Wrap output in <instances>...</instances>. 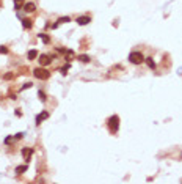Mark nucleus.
I'll return each mask as SVG.
<instances>
[{
  "mask_svg": "<svg viewBox=\"0 0 182 184\" xmlns=\"http://www.w3.org/2000/svg\"><path fill=\"white\" fill-rule=\"evenodd\" d=\"M33 74H35L36 79H41V80H47V79L50 77V72H49L47 69H42V68H36V69L33 71Z\"/></svg>",
  "mask_w": 182,
  "mask_h": 184,
  "instance_id": "nucleus-3",
  "label": "nucleus"
},
{
  "mask_svg": "<svg viewBox=\"0 0 182 184\" xmlns=\"http://www.w3.org/2000/svg\"><path fill=\"white\" fill-rule=\"evenodd\" d=\"M68 69H69V65H66L64 68H61V74H63V76H66V71H68Z\"/></svg>",
  "mask_w": 182,
  "mask_h": 184,
  "instance_id": "nucleus-18",
  "label": "nucleus"
},
{
  "mask_svg": "<svg viewBox=\"0 0 182 184\" xmlns=\"http://www.w3.org/2000/svg\"><path fill=\"white\" fill-rule=\"evenodd\" d=\"M129 60L134 63V65H140L141 61H145V57H143V54L141 52H130L129 54Z\"/></svg>",
  "mask_w": 182,
  "mask_h": 184,
  "instance_id": "nucleus-2",
  "label": "nucleus"
},
{
  "mask_svg": "<svg viewBox=\"0 0 182 184\" xmlns=\"http://www.w3.org/2000/svg\"><path fill=\"white\" fill-rule=\"evenodd\" d=\"M88 22H91V17L90 16H80V17H77V24L79 25H86Z\"/></svg>",
  "mask_w": 182,
  "mask_h": 184,
  "instance_id": "nucleus-6",
  "label": "nucleus"
},
{
  "mask_svg": "<svg viewBox=\"0 0 182 184\" xmlns=\"http://www.w3.org/2000/svg\"><path fill=\"white\" fill-rule=\"evenodd\" d=\"M107 126H108V129H110V132H112V134L118 132V129H119V117H118V115L110 117V118H108V121H107Z\"/></svg>",
  "mask_w": 182,
  "mask_h": 184,
  "instance_id": "nucleus-1",
  "label": "nucleus"
},
{
  "mask_svg": "<svg viewBox=\"0 0 182 184\" xmlns=\"http://www.w3.org/2000/svg\"><path fill=\"white\" fill-rule=\"evenodd\" d=\"M79 60H80V61H83V63H88L91 58H90L88 55H79Z\"/></svg>",
  "mask_w": 182,
  "mask_h": 184,
  "instance_id": "nucleus-14",
  "label": "nucleus"
},
{
  "mask_svg": "<svg viewBox=\"0 0 182 184\" xmlns=\"http://www.w3.org/2000/svg\"><path fill=\"white\" fill-rule=\"evenodd\" d=\"M13 77H14V74H11V72H8V74H5V76H3V79H5V80H11Z\"/></svg>",
  "mask_w": 182,
  "mask_h": 184,
  "instance_id": "nucleus-17",
  "label": "nucleus"
},
{
  "mask_svg": "<svg viewBox=\"0 0 182 184\" xmlns=\"http://www.w3.org/2000/svg\"><path fill=\"white\" fill-rule=\"evenodd\" d=\"M0 5H2V2H0Z\"/></svg>",
  "mask_w": 182,
  "mask_h": 184,
  "instance_id": "nucleus-24",
  "label": "nucleus"
},
{
  "mask_svg": "<svg viewBox=\"0 0 182 184\" xmlns=\"http://www.w3.org/2000/svg\"><path fill=\"white\" fill-rule=\"evenodd\" d=\"M38 61H39L41 66H49V65H50V57H49V55H41Z\"/></svg>",
  "mask_w": 182,
  "mask_h": 184,
  "instance_id": "nucleus-5",
  "label": "nucleus"
},
{
  "mask_svg": "<svg viewBox=\"0 0 182 184\" xmlns=\"http://www.w3.org/2000/svg\"><path fill=\"white\" fill-rule=\"evenodd\" d=\"M27 57H28V60H35V58L38 57V50H35V49H33V50H30V52L27 54Z\"/></svg>",
  "mask_w": 182,
  "mask_h": 184,
  "instance_id": "nucleus-10",
  "label": "nucleus"
},
{
  "mask_svg": "<svg viewBox=\"0 0 182 184\" xmlns=\"http://www.w3.org/2000/svg\"><path fill=\"white\" fill-rule=\"evenodd\" d=\"M31 154H33V150H31V148H22V157H24L25 161H28Z\"/></svg>",
  "mask_w": 182,
  "mask_h": 184,
  "instance_id": "nucleus-7",
  "label": "nucleus"
},
{
  "mask_svg": "<svg viewBox=\"0 0 182 184\" xmlns=\"http://www.w3.org/2000/svg\"><path fill=\"white\" fill-rule=\"evenodd\" d=\"M6 52H8V49H6L5 46H2V47H0V54H6Z\"/></svg>",
  "mask_w": 182,
  "mask_h": 184,
  "instance_id": "nucleus-22",
  "label": "nucleus"
},
{
  "mask_svg": "<svg viewBox=\"0 0 182 184\" xmlns=\"http://www.w3.org/2000/svg\"><path fill=\"white\" fill-rule=\"evenodd\" d=\"M63 22H71V19H69L68 16H66V17H60V19H58V24H63Z\"/></svg>",
  "mask_w": 182,
  "mask_h": 184,
  "instance_id": "nucleus-16",
  "label": "nucleus"
},
{
  "mask_svg": "<svg viewBox=\"0 0 182 184\" xmlns=\"http://www.w3.org/2000/svg\"><path fill=\"white\" fill-rule=\"evenodd\" d=\"M31 85H33V83H31V82H28V83H25V85H22V90H25V88H30Z\"/></svg>",
  "mask_w": 182,
  "mask_h": 184,
  "instance_id": "nucleus-21",
  "label": "nucleus"
},
{
  "mask_svg": "<svg viewBox=\"0 0 182 184\" xmlns=\"http://www.w3.org/2000/svg\"><path fill=\"white\" fill-rule=\"evenodd\" d=\"M22 2H24V0H14V9H20Z\"/></svg>",
  "mask_w": 182,
  "mask_h": 184,
  "instance_id": "nucleus-15",
  "label": "nucleus"
},
{
  "mask_svg": "<svg viewBox=\"0 0 182 184\" xmlns=\"http://www.w3.org/2000/svg\"><path fill=\"white\" fill-rule=\"evenodd\" d=\"M22 137H24V134H22V132H19V134H16V135H14V139H22Z\"/></svg>",
  "mask_w": 182,
  "mask_h": 184,
  "instance_id": "nucleus-23",
  "label": "nucleus"
},
{
  "mask_svg": "<svg viewBox=\"0 0 182 184\" xmlns=\"http://www.w3.org/2000/svg\"><path fill=\"white\" fill-rule=\"evenodd\" d=\"M38 96H39V99H41V101H46V94H44L42 91H39V93H38Z\"/></svg>",
  "mask_w": 182,
  "mask_h": 184,
  "instance_id": "nucleus-19",
  "label": "nucleus"
},
{
  "mask_svg": "<svg viewBox=\"0 0 182 184\" xmlns=\"http://www.w3.org/2000/svg\"><path fill=\"white\" fill-rule=\"evenodd\" d=\"M145 61H146V65H148L151 69H156V63H154L152 58H145Z\"/></svg>",
  "mask_w": 182,
  "mask_h": 184,
  "instance_id": "nucleus-11",
  "label": "nucleus"
},
{
  "mask_svg": "<svg viewBox=\"0 0 182 184\" xmlns=\"http://www.w3.org/2000/svg\"><path fill=\"white\" fill-rule=\"evenodd\" d=\"M39 38H41V39H42V41H44L46 44H49V43H50V38H49V36H47L46 33H41V35H39Z\"/></svg>",
  "mask_w": 182,
  "mask_h": 184,
  "instance_id": "nucleus-13",
  "label": "nucleus"
},
{
  "mask_svg": "<svg viewBox=\"0 0 182 184\" xmlns=\"http://www.w3.org/2000/svg\"><path fill=\"white\" fill-rule=\"evenodd\" d=\"M31 25H33V24H31L30 19H22V27H24V28H31Z\"/></svg>",
  "mask_w": 182,
  "mask_h": 184,
  "instance_id": "nucleus-9",
  "label": "nucleus"
},
{
  "mask_svg": "<svg viewBox=\"0 0 182 184\" xmlns=\"http://www.w3.org/2000/svg\"><path fill=\"white\" fill-rule=\"evenodd\" d=\"M13 139H14V135H13V137H6V139H5V143H6V145H9V143L13 142Z\"/></svg>",
  "mask_w": 182,
  "mask_h": 184,
  "instance_id": "nucleus-20",
  "label": "nucleus"
},
{
  "mask_svg": "<svg viewBox=\"0 0 182 184\" xmlns=\"http://www.w3.org/2000/svg\"><path fill=\"white\" fill-rule=\"evenodd\" d=\"M49 118V112H42V113H39L38 117H36V124H41V121L42 120H47Z\"/></svg>",
  "mask_w": 182,
  "mask_h": 184,
  "instance_id": "nucleus-8",
  "label": "nucleus"
},
{
  "mask_svg": "<svg viewBox=\"0 0 182 184\" xmlns=\"http://www.w3.org/2000/svg\"><path fill=\"white\" fill-rule=\"evenodd\" d=\"M24 11L33 13V11H36V5H35L33 2H27V3H24Z\"/></svg>",
  "mask_w": 182,
  "mask_h": 184,
  "instance_id": "nucleus-4",
  "label": "nucleus"
},
{
  "mask_svg": "<svg viewBox=\"0 0 182 184\" xmlns=\"http://www.w3.org/2000/svg\"><path fill=\"white\" fill-rule=\"evenodd\" d=\"M24 172H27V165H20V167H16V173H17V175H20V173H24Z\"/></svg>",
  "mask_w": 182,
  "mask_h": 184,
  "instance_id": "nucleus-12",
  "label": "nucleus"
}]
</instances>
